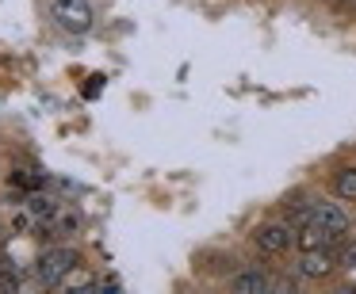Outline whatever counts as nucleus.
I'll return each instance as SVG.
<instances>
[{"mask_svg":"<svg viewBox=\"0 0 356 294\" xmlns=\"http://www.w3.org/2000/svg\"><path fill=\"white\" fill-rule=\"evenodd\" d=\"M333 256H330V248H318V252H302L299 256V275L302 279H330L333 275Z\"/></svg>","mask_w":356,"mask_h":294,"instance_id":"423d86ee","label":"nucleus"},{"mask_svg":"<svg viewBox=\"0 0 356 294\" xmlns=\"http://www.w3.org/2000/svg\"><path fill=\"white\" fill-rule=\"evenodd\" d=\"M54 19H58V27L62 31H70V35H88L92 31V24H96V16H92V4L88 0H54Z\"/></svg>","mask_w":356,"mask_h":294,"instance_id":"f257e3e1","label":"nucleus"},{"mask_svg":"<svg viewBox=\"0 0 356 294\" xmlns=\"http://www.w3.org/2000/svg\"><path fill=\"white\" fill-rule=\"evenodd\" d=\"M295 233H299L295 222H264L261 230L253 233V245L261 248L264 256H280V252H287V248H295Z\"/></svg>","mask_w":356,"mask_h":294,"instance_id":"f03ea898","label":"nucleus"},{"mask_svg":"<svg viewBox=\"0 0 356 294\" xmlns=\"http://www.w3.org/2000/svg\"><path fill=\"white\" fill-rule=\"evenodd\" d=\"M230 286L238 294H264L272 286V279L264 275V271H257V268H245V271H238V275H234Z\"/></svg>","mask_w":356,"mask_h":294,"instance_id":"0eeeda50","label":"nucleus"},{"mask_svg":"<svg viewBox=\"0 0 356 294\" xmlns=\"http://www.w3.org/2000/svg\"><path fill=\"white\" fill-rule=\"evenodd\" d=\"M333 237H337L333 230H325V225H318V222H307L295 233V248H299V252H318V248H330Z\"/></svg>","mask_w":356,"mask_h":294,"instance_id":"39448f33","label":"nucleus"},{"mask_svg":"<svg viewBox=\"0 0 356 294\" xmlns=\"http://www.w3.org/2000/svg\"><path fill=\"white\" fill-rule=\"evenodd\" d=\"M73 268H77V252H73V248H50V252H42V260H39V279L50 283V286H58Z\"/></svg>","mask_w":356,"mask_h":294,"instance_id":"7ed1b4c3","label":"nucleus"},{"mask_svg":"<svg viewBox=\"0 0 356 294\" xmlns=\"http://www.w3.org/2000/svg\"><path fill=\"white\" fill-rule=\"evenodd\" d=\"M341 268H356V245L345 248V256H341Z\"/></svg>","mask_w":356,"mask_h":294,"instance_id":"9b49d317","label":"nucleus"},{"mask_svg":"<svg viewBox=\"0 0 356 294\" xmlns=\"http://www.w3.org/2000/svg\"><path fill=\"white\" fill-rule=\"evenodd\" d=\"M31 210H35L39 218H50V214H54V207H50L47 199H31Z\"/></svg>","mask_w":356,"mask_h":294,"instance_id":"9d476101","label":"nucleus"},{"mask_svg":"<svg viewBox=\"0 0 356 294\" xmlns=\"http://www.w3.org/2000/svg\"><path fill=\"white\" fill-rule=\"evenodd\" d=\"M353 8H356V0H353Z\"/></svg>","mask_w":356,"mask_h":294,"instance_id":"ddd939ff","label":"nucleus"},{"mask_svg":"<svg viewBox=\"0 0 356 294\" xmlns=\"http://www.w3.org/2000/svg\"><path fill=\"white\" fill-rule=\"evenodd\" d=\"M58 286H96V279H92V275H85V271H77V268H73V271H70V275H65Z\"/></svg>","mask_w":356,"mask_h":294,"instance_id":"1a4fd4ad","label":"nucleus"},{"mask_svg":"<svg viewBox=\"0 0 356 294\" xmlns=\"http://www.w3.org/2000/svg\"><path fill=\"white\" fill-rule=\"evenodd\" d=\"M16 286H19L16 275H0V291H16Z\"/></svg>","mask_w":356,"mask_h":294,"instance_id":"f8f14e48","label":"nucleus"},{"mask_svg":"<svg viewBox=\"0 0 356 294\" xmlns=\"http://www.w3.org/2000/svg\"><path fill=\"white\" fill-rule=\"evenodd\" d=\"M333 191H337L341 199H348V202L356 199V164L353 168H341L337 176H333Z\"/></svg>","mask_w":356,"mask_h":294,"instance_id":"6e6552de","label":"nucleus"},{"mask_svg":"<svg viewBox=\"0 0 356 294\" xmlns=\"http://www.w3.org/2000/svg\"><path fill=\"white\" fill-rule=\"evenodd\" d=\"M307 207H310V222L325 225V230H333V233H345L348 230V214H345V207H341V202L307 199Z\"/></svg>","mask_w":356,"mask_h":294,"instance_id":"20e7f679","label":"nucleus"}]
</instances>
